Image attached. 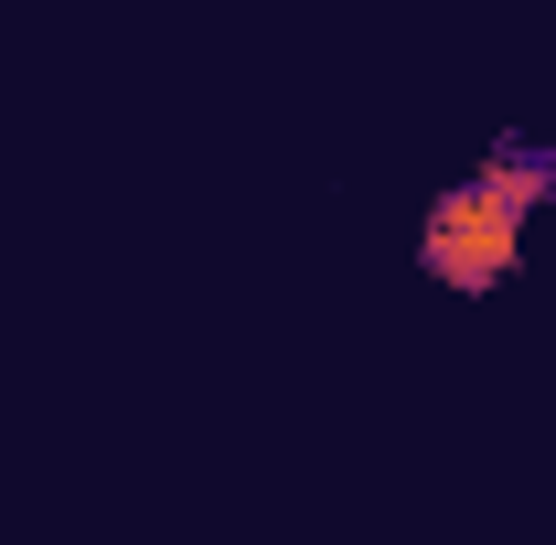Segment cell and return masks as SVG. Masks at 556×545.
<instances>
[{
	"label": "cell",
	"mask_w": 556,
	"mask_h": 545,
	"mask_svg": "<svg viewBox=\"0 0 556 545\" xmlns=\"http://www.w3.org/2000/svg\"><path fill=\"white\" fill-rule=\"evenodd\" d=\"M525 246H535V225L503 204V193H482L471 172L439 193V204L417 214V268L439 278V289H460V300H482V289H503V278L525 268Z\"/></svg>",
	"instance_id": "cell-1"
},
{
	"label": "cell",
	"mask_w": 556,
	"mask_h": 545,
	"mask_svg": "<svg viewBox=\"0 0 556 545\" xmlns=\"http://www.w3.org/2000/svg\"><path fill=\"white\" fill-rule=\"evenodd\" d=\"M546 236H556V214H546Z\"/></svg>",
	"instance_id": "cell-2"
}]
</instances>
